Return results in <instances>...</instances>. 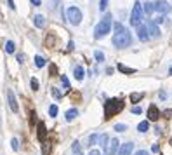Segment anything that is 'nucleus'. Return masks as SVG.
I'll return each instance as SVG.
<instances>
[{
    "label": "nucleus",
    "mask_w": 172,
    "mask_h": 155,
    "mask_svg": "<svg viewBox=\"0 0 172 155\" xmlns=\"http://www.w3.org/2000/svg\"><path fill=\"white\" fill-rule=\"evenodd\" d=\"M115 131L124 132V131H127V125H125V124H116V125H115Z\"/></svg>",
    "instance_id": "27"
},
{
    "label": "nucleus",
    "mask_w": 172,
    "mask_h": 155,
    "mask_svg": "<svg viewBox=\"0 0 172 155\" xmlns=\"http://www.w3.org/2000/svg\"><path fill=\"white\" fill-rule=\"evenodd\" d=\"M97 140H99V145H101L103 148H108V134H101Z\"/></svg>",
    "instance_id": "20"
},
{
    "label": "nucleus",
    "mask_w": 172,
    "mask_h": 155,
    "mask_svg": "<svg viewBox=\"0 0 172 155\" xmlns=\"http://www.w3.org/2000/svg\"><path fill=\"white\" fill-rule=\"evenodd\" d=\"M52 96H54V98H57V99H59V98H61V96H63V94H61V92L57 91V89H52Z\"/></svg>",
    "instance_id": "35"
},
{
    "label": "nucleus",
    "mask_w": 172,
    "mask_h": 155,
    "mask_svg": "<svg viewBox=\"0 0 172 155\" xmlns=\"http://www.w3.org/2000/svg\"><path fill=\"white\" fill-rule=\"evenodd\" d=\"M118 70H120L122 73H129V75L136 73V68H129V66H125V64H122V63L118 64Z\"/></svg>",
    "instance_id": "17"
},
{
    "label": "nucleus",
    "mask_w": 172,
    "mask_h": 155,
    "mask_svg": "<svg viewBox=\"0 0 172 155\" xmlns=\"http://www.w3.org/2000/svg\"><path fill=\"white\" fill-rule=\"evenodd\" d=\"M170 145H172V140H170Z\"/></svg>",
    "instance_id": "43"
},
{
    "label": "nucleus",
    "mask_w": 172,
    "mask_h": 155,
    "mask_svg": "<svg viewBox=\"0 0 172 155\" xmlns=\"http://www.w3.org/2000/svg\"><path fill=\"white\" fill-rule=\"evenodd\" d=\"M7 99H9V106H11V110L14 112V113H18V110H19L18 99H16V96H14V92H12V91H7Z\"/></svg>",
    "instance_id": "8"
},
{
    "label": "nucleus",
    "mask_w": 172,
    "mask_h": 155,
    "mask_svg": "<svg viewBox=\"0 0 172 155\" xmlns=\"http://www.w3.org/2000/svg\"><path fill=\"white\" fill-rule=\"evenodd\" d=\"M14 49H16L14 42H12V40H7V44H5V51H7L9 54H12V53H14Z\"/></svg>",
    "instance_id": "23"
},
{
    "label": "nucleus",
    "mask_w": 172,
    "mask_h": 155,
    "mask_svg": "<svg viewBox=\"0 0 172 155\" xmlns=\"http://www.w3.org/2000/svg\"><path fill=\"white\" fill-rule=\"evenodd\" d=\"M37 136L40 141H45V136H47V129H45L44 122H38L37 124Z\"/></svg>",
    "instance_id": "9"
},
{
    "label": "nucleus",
    "mask_w": 172,
    "mask_h": 155,
    "mask_svg": "<svg viewBox=\"0 0 172 155\" xmlns=\"http://www.w3.org/2000/svg\"><path fill=\"white\" fill-rule=\"evenodd\" d=\"M144 12L146 14H151V12H153V2H146L144 4Z\"/></svg>",
    "instance_id": "25"
},
{
    "label": "nucleus",
    "mask_w": 172,
    "mask_h": 155,
    "mask_svg": "<svg viewBox=\"0 0 172 155\" xmlns=\"http://www.w3.org/2000/svg\"><path fill=\"white\" fill-rule=\"evenodd\" d=\"M94 58H96V61H97V63L105 61V54H103L101 51H96V53H94Z\"/></svg>",
    "instance_id": "26"
},
{
    "label": "nucleus",
    "mask_w": 172,
    "mask_h": 155,
    "mask_svg": "<svg viewBox=\"0 0 172 155\" xmlns=\"http://www.w3.org/2000/svg\"><path fill=\"white\" fill-rule=\"evenodd\" d=\"M33 23H35V26H37V28H42L45 25V18L42 14H37V16H35V19H33Z\"/></svg>",
    "instance_id": "15"
},
{
    "label": "nucleus",
    "mask_w": 172,
    "mask_h": 155,
    "mask_svg": "<svg viewBox=\"0 0 172 155\" xmlns=\"http://www.w3.org/2000/svg\"><path fill=\"white\" fill-rule=\"evenodd\" d=\"M97 138H99L97 134H90V138H89V145H90V147H92V145H96Z\"/></svg>",
    "instance_id": "30"
},
{
    "label": "nucleus",
    "mask_w": 172,
    "mask_h": 155,
    "mask_svg": "<svg viewBox=\"0 0 172 155\" xmlns=\"http://www.w3.org/2000/svg\"><path fill=\"white\" fill-rule=\"evenodd\" d=\"M73 75H75V79H77V80H82V79H83V75H85V72H83L82 66H77L75 72H73Z\"/></svg>",
    "instance_id": "18"
},
{
    "label": "nucleus",
    "mask_w": 172,
    "mask_h": 155,
    "mask_svg": "<svg viewBox=\"0 0 172 155\" xmlns=\"http://www.w3.org/2000/svg\"><path fill=\"white\" fill-rule=\"evenodd\" d=\"M146 28H148V33H150L151 37H160V30H158V26L153 23V21H148Z\"/></svg>",
    "instance_id": "10"
},
{
    "label": "nucleus",
    "mask_w": 172,
    "mask_h": 155,
    "mask_svg": "<svg viewBox=\"0 0 172 155\" xmlns=\"http://www.w3.org/2000/svg\"><path fill=\"white\" fill-rule=\"evenodd\" d=\"M132 42V35L124 25L115 23V35H113V46L118 47V49H124V47H129Z\"/></svg>",
    "instance_id": "1"
},
{
    "label": "nucleus",
    "mask_w": 172,
    "mask_h": 155,
    "mask_svg": "<svg viewBox=\"0 0 172 155\" xmlns=\"http://www.w3.org/2000/svg\"><path fill=\"white\" fill-rule=\"evenodd\" d=\"M71 150L75 152V153H78V152H80V143H78V141H75V143H73V147H71Z\"/></svg>",
    "instance_id": "33"
},
{
    "label": "nucleus",
    "mask_w": 172,
    "mask_h": 155,
    "mask_svg": "<svg viewBox=\"0 0 172 155\" xmlns=\"http://www.w3.org/2000/svg\"><path fill=\"white\" fill-rule=\"evenodd\" d=\"M153 11L165 14V12H170V11H172V7L167 4V2H164V0H158V2H153Z\"/></svg>",
    "instance_id": "6"
},
{
    "label": "nucleus",
    "mask_w": 172,
    "mask_h": 155,
    "mask_svg": "<svg viewBox=\"0 0 172 155\" xmlns=\"http://www.w3.org/2000/svg\"><path fill=\"white\" fill-rule=\"evenodd\" d=\"M18 61H19V63H23V61H24V54H18Z\"/></svg>",
    "instance_id": "38"
},
{
    "label": "nucleus",
    "mask_w": 172,
    "mask_h": 155,
    "mask_svg": "<svg viewBox=\"0 0 172 155\" xmlns=\"http://www.w3.org/2000/svg\"><path fill=\"white\" fill-rule=\"evenodd\" d=\"M142 96H144L142 92H132V94H131V101L132 103H137V101H141V99H142Z\"/></svg>",
    "instance_id": "21"
},
{
    "label": "nucleus",
    "mask_w": 172,
    "mask_h": 155,
    "mask_svg": "<svg viewBox=\"0 0 172 155\" xmlns=\"http://www.w3.org/2000/svg\"><path fill=\"white\" fill-rule=\"evenodd\" d=\"M158 117H160V112H158V108L155 105H151L150 108H148V119H150V120H158Z\"/></svg>",
    "instance_id": "12"
},
{
    "label": "nucleus",
    "mask_w": 172,
    "mask_h": 155,
    "mask_svg": "<svg viewBox=\"0 0 172 155\" xmlns=\"http://www.w3.org/2000/svg\"><path fill=\"white\" fill-rule=\"evenodd\" d=\"M137 38H139L141 42L150 40V33H148V28H146V25H139V26H137Z\"/></svg>",
    "instance_id": "7"
},
{
    "label": "nucleus",
    "mask_w": 172,
    "mask_h": 155,
    "mask_svg": "<svg viewBox=\"0 0 172 155\" xmlns=\"http://www.w3.org/2000/svg\"><path fill=\"white\" fill-rule=\"evenodd\" d=\"M66 19L70 21L71 25H80V21H82V11H80L78 7H75V5H71V7L66 9Z\"/></svg>",
    "instance_id": "4"
},
{
    "label": "nucleus",
    "mask_w": 172,
    "mask_h": 155,
    "mask_svg": "<svg viewBox=\"0 0 172 155\" xmlns=\"http://www.w3.org/2000/svg\"><path fill=\"white\" fill-rule=\"evenodd\" d=\"M169 73H170V75H172V66H170V70H169Z\"/></svg>",
    "instance_id": "42"
},
{
    "label": "nucleus",
    "mask_w": 172,
    "mask_h": 155,
    "mask_svg": "<svg viewBox=\"0 0 172 155\" xmlns=\"http://www.w3.org/2000/svg\"><path fill=\"white\" fill-rule=\"evenodd\" d=\"M31 4L35 5V7H38V5H42V0H30Z\"/></svg>",
    "instance_id": "36"
},
{
    "label": "nucleus",
    "mask_w": 172,
    "mask_h": 155,
    "mask_svg": "<svg viewBox=\"0 0 172 155\" xmlns=\"http://www.w3.org/2000/svg\"><path fill=\"white\" fill-rule=\"evenodd\" d=\"M45 58H42V56H35V64H37L38 68H42V66H45Z\"/></svg>",
    "instance_id": "22"
},
{
    "label": "nucleus",
    "mask_w": 172,
    "mask_h": 155,
    "mask_svg": "<svg viewBox=\"0 0 172 155\" xmlns=\"http://www.w3.org/2000/svg\"><path fill=\"white\" fill-rule=\"evenodd\" d=\"M148 129H150V122H148V120L139 122V125H137V131H139V132H146Z\"/></svg>",
    "instance_id": "19"
},
{
    "label": "nucleus",
    "mask_w": 172,
    "mask_h": 155,
    "mask_svg": "<svg viewBox=\"0 0 172 155\" xmlns=\"http://www.w3.org/2000/svg\"><path fill=\"white\" fill-rule=\"evenodd\" d=\"M61 82H63V86L64 87H68V89H71V84H70V80H68V77H61Z\"/></svg>",
    "instance_id": "28"
},
{
    "label": "nucleus",
    "mask_w": 172,
    "mask_h": 155,
    "mask_svg": "<svg viewBox=\"0 0 172 155\" xmlns=\"http://www.w3.org/2000/svg\"><path fill=\"white\" fill-rule=\"evenodd\" d=\"M77 115H78V110H77V108H70V110L66 112V120H68V122L73 120V119H75Z\"/></svg>",
    "instance_id": "16"
},
{
    "label": "nucleus",
    "mask_w": 172,
    "mask_h": 155,
    "mask_svg": "<svg viewBox=\"0 0 172 155\" xmlns=\"http://www.w3.org/2000/svg\"><path fill=\"white\" fill-rule=\"evenodd\" d=\"M7 2H9V7H11V9L16 7V5H14V0H7Z\"/></svg>",
    "instance_id": "39"
},
{
    "label": "nucleus",
    "mask_w": 172,
    "mask_h": 155,
    "mask_svg": "<svg viewBox=\"0 0 172 155\" xmlns=\"http://www.w3.org/2000/svg\"><path fill=\"white\" fill-rule=\"evenodd\" d=\"M136 155H148V152H146V150H139Z\"/></svg>",
    "instance_id": "40"
},
{
    "label": "nucleus",
    "mask_w": 172,
    "mask_h": 155,
    "mask_svg": "<svg viewBox=\"0 0 172 155\" xmlns=\"http://www.w3.org/2000/svg\"><path fill=\"white\" fill-rule=\"evenodd\" d=\"M57 112H59V110H57L56 105L49 106V115H51V117H57Z\"/></svg>",
    "instance_id": "24"
},
{
    "label": "nucleus",
    "mask_w": 172,
    "mask_h": 155,
    "mask_svg": "<svg viewBox=\"0 0 172 155\" xmlns=\"http://www.w3.org/2000/svg\"><path fill=\"white\" fill-rule=\"evenodd\" d=\"M142 110H141V106H132V113H136V115H139Z\"/></svg>",
    "instance_id": "34"
},
{
    "label": "nucleus",
    "mask_w": 172,
    "mask_h": 155,
    "mask_svg": "<svg viewBox=\"0 0 172 155\" xmlns=\"http://www.w3.org/2000/svg\"><path fill=\"white\" fill-rule=\"evenodd\" d=\"M44 148H42V155H49L51 153V148H52V141L51 140H47V141H44Z\"/></svg>",
    "instance_id": "14"
},
{
    "label": "nucleus",
    "mask_w": 172,
    "mask_h": 155,
    "mask_svg": "<svg viewBox=\"0 0 172 155\" xmlns=\"http://www.w3.org/2000/svg\"><path fill=\"white\" fill-rule=\"evenodd\" d=\"M11 147H12V150H18V148H19L18 140H16V138H12V140H11Z\"/></svg>",
    "instance_id": "32"
},
{
    "label": "nucleus",
    "mask_w": 172,
    "mask_h": 155,
    "mask_svg": "<svg viewBox=\"0 0 172 155\" xmlns=\"http://www.w3.org/2000/svg\"><path fill=\"white\" fill-rule=\"evenodd\" d=\"M132 150H134V143H125V145H122V147H120L118 155H131Z\"/></svg>",
    "instance_id": "13"
},
{
    "label": "nucleus",
    "mask_w": 172,
    "mask_h": 155,
    "mask_svg": "<svg viewBox=\"0 0 172 155\" xmlns=\"http://www.w3.org/2000/svg\"><path fill=\"white\" fill-rule=\"evenodd\" d=\"M118 140H116V138H113L111 141H110L108 143V148H106V150H108V155H115L116 152H118Z\"/></svg>",
    "instance_id": "11"
},
{
    "label": "nucleus",
    "mask_w": 172,
    "mask_h": 155,
    "mask_svg": "<svg viewBox=\"0 0 172 155\" xmlns=\"http://www.w3.org/2000/svg\"><path fill=\"white\" fill-rule=\"evenodd\" d=\"M142 21V4L141 2H136L134 7H132V14H131V25L137 28Z\"/></svg>",
    "instance_id": "5"
},
{
    "label": "nucleus",
    "mask_w": 172,
    "mask_h": 155,
    "mask_svg": "<svg viewBox=\"0 0 172 155\" xmlns=\"http://www.w3.org/2000/svg\"><path fill=\"white\" fill-rule=\"evenodd\" d=\"M111 14H108V16H105V18L97 23V26H96V30H94V37L96 38H103V37H106V35L110 33V30H111Z\"/></svg>",
    "instance_id": "3"
},
{
    "label": "nucleus",
    "mask_w": 172,
    "mask_h": 155,
    "mask_svg": "<svg viewBox=\"0 0 172 155\" xmlns=\"http://www.w3.org/2000/svg\"><path fill=\"white\" fill-rule=\"evenodd\" d=\"M151 152H155V153L158 152V147H157V145H153V147H151Z\"/></svg>",
    "instance_id": "41"
},
{
    "label": "nucleus",
    "mask_w": 172,
    "mask_h": 155,
    "mask_svg": "<svg viewBox=\"0 0 172 155\" xmlns=\"http://www.w3.org/2000/svg\"><path fill=\"white\" fill-rule=\"evenodd\" d=\"M89 155H101V152H99V150H90Z\"/></svg>",
    "instance_id": "37"
},
{
    "label": "nucleus",
    "mask_w": 172,
    "mask_h": 155,
    "mask_svg": "<svg viewBox=\"0 0 172 155\" xmlns=\"http://www.w3.org/2000/svg\"><path fill=\"white\" fill-rule=\"evenodd\" d=\"M122 110H124V101H122V99H118V98L108 99V101L105 103V119L108 120V119L113 117V115L120 113Z\"/></svg>",
    "instance_id": "2"
},
{
    "label": "nucleus",
    "mask_w": 172,
    "mask_h": 155,
    "mask_svg": "<svg viewBox=\"0 0 172 155\" xmlns=\"http://www.w3.org/2000/svg\"><path fill=\"white\" fill-rule=\"evenodd\" d=\"M31 89H33V91H38V80L37 79H31Z\"/></svg>",
    "instance_id": "31"
},
{
    "label": "nucleus",
    "mask_w": 172,
    "mask_h": 155,
    "mask_svg": "<svg viewBox=\"0 0 172 155\" xmlns=\"http://www.w3.org/2000/svg\"><path fill=\"white\" fill-rule=\"evenodd\" d=\"M106 7H108V0H101V2H99V11L105 12Z\"/></svg>",
    "instance_id": "29"
}]
</instances>
